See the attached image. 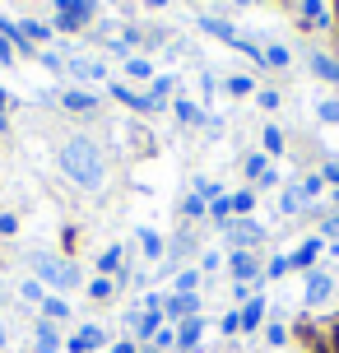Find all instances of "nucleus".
Listing matches in <instances>:
<instances>
[{
    "label": "nucleus",
    "instance_id": "nucleus-1",
    "mask_svg": "<svg viewBox=\"0 0 339 353\" xmlns=\"http://www.w3.org/2000/svg\"><path fill=\"white\" fill-rule=\"evenodd\" d=\"M61 168H65V176H70L74 186H84V191H98V186H103V154H98L89 140H79V135L61 144Z\"/></svg>",
    "mask_w": 339,
    "mask_h": 353
},
{
    "label": "nucleus",
    "instance_id": "nucleus-2",
    "mask_svg": "<svg viewBox=\"0 0 339 353\" xmlns=\"http://www.w3.org/2000/svg\"><path fill=\"white\" fill-rule=\"evenodd\" d=\"M93 19V0H56V28L61 33H79Z\"/></svg>",
    "mask_w": 339,
    "mask_h": 353
},
{
    "label": "nucleus",
    "instance_id": "nucleus-3",
    "mask_svg": "<svg viewBox=\"0 0 339 353\" xmlns=\"http://www.w3.org/2000/svg\"><path fill=\"white\" fill-rule=\"evenodd\" d=\"M228 247L232 251H251V247H260L265 242V228L256 223V219H228Z\"/></svg>",
    "mask_w": 339,
    "mask_h": 353
},
{
    "label": "nucleus",
    "instance_id": "nucleus-4",
    "mask_svg": "<svg viewBox=\"0 0 339 353\" xmlns=\"http://www.w3.org/2000/svg\"><path fill=\"white\" fill-rule=\"evenodd\" d=\"M37 279L52 283V288H74V283H79V265H70V261H37Z\"/></svg>",
    "mask_w": 339,
    "mask_h": 353
},
{
    "label": "nucleus",
    "instance_id": "nucleus-5",
    "mask_svg": "<svg viewBox=\"0 0 339 353\" xmlns=\"http://www.w3.org/2000/svg\"><path fill=\"white\" fill-rule=\"evenodd\" d=\"M163 316H177V321L200 316V298L196 293H172V298H163Z\"/></svg>",
    "mask_w": 339,
    "mask_h": 353
},
{
    "label": "nucleus",
    "instance_id": "nucleus-6",
    "mask_svg": "<svg viewBox=\"0 0 339 353\" xmlns=\"http://www.w3.org/2000/svg\"><path fill=\"white\" fill-rule=\"evenodd\" d=\"M228 274H232V283H247V279L260 274V261H256L251 251H232L228 256Z\"/></svg>",
    "mask_w": 339,
    "mask_h": 353
},
{
    "label": "nucleus",
    "instance_id": "nucleus-7",
    "mask_svg": "<svg viewBox=\"0 0 339 353\" xmlns=\"http://www.w3.org/2000/svg\"><path fill=\"white\" fill-rule=\"evenodd\" d=\"M330 293H335L330 274H321V270H316V274H307V288H302V302H307V307H321Z\"/></svg>",
    "mask_w": 339,
    "mask_h": 353
},
{
    "label": "nucleus",
    "instance_id": "nucleus-8",
    "mask_svg": "<svg viewBox=\"0 0 339 353\" xmlns=\"http://www.w3.org/2000/svg\"><path fill=\"white\" fill-rule=\"evenodd\" d=\"M302 23L307 28H330V0H302Z\"/></svg>",
    "mask_w": 339,
    "mask_h": 353
},
{
    "label": "nucleus",
    "instance_id": "nucleus-9",
    "mask_svg": "<svg viewBox=\"0 0 339 353\" xmlns=\"http://www.w3.org/2000/svg\"><path fill=\"white\" fill-rule=\"evenodd\" d=\"M103 330H98V325H79V335L70 339V353H93V349H103Z\"/></svg>",
    "mask_w": 339,
    "mask_h": 353
},
{
    "label": "nucleus",
    "instance_id": "nucleus-10",
    "mask_svg": "<svg viewBox=\"0 0 339 353\" xmlns=\"http://www.w3.org/2000/svg\"><path fill=\"white\" fill-rule=\"evenodd\" d=\"M112 98L125 107H135V112H154V103H149V93H135V88H125V84H112Z\"/></svg>",
    "mask_w": 339,
    "mask_h": 353
},
{
    "label": "nucleus",
    "instance_id": "nucleus-11",
    "mask_svg": "<svg viewBox=\"0 0 339 353\" xmlns=\"http://www.w3.org/2000/svg\"><path fill=\"white\" fill-rule=\"evenodd\" d=\"M200 335H205V321H200V316L181 321V330H177V349H186V353H191V349L200 344Z\"/></svg>",
    "mask_w": 339,
    "mask_h": 353
},
{
    "label": "nucleus",
    "instance_id": "nucleus-12",
    "mask_svg": "<svg viewBox=\"0 0 339 353\" xmlns=\"http://www.w3.org/2000/svg\"><path fill=\"white\" fill-rule=\"evenodd\" d=\"M61 103L70 107V112H98V98L84 93V88H65V93H61Z\"/></svg>",
    "mask_w": 339,
    "mask_h": 353
},
{
    "label": "nucleus",
    "instance_id": "nucleus-13",
    "mask_svg": "<svg viewBox=\"0 0 339 353\" xmlns=\"http://www.w3.org/2000/svg\"><path fill=\"white\" fill-rule=\"evenodd\" d=\"M265 321V298H247V307H242V330H256Z\"/></svg>",
    "mask_w": 339,
    "mask_h": 353
},
{
    "label": "nucleus",
    "instance_id": "nucleus-14",
    "mask_svg": "<svg viewBox=\"0 0 339 353\" xmlns=\"http://www.w3.org/2000/svg\"><path fill=\"white\" fill-rule=\"evenodd\" d=\"M311 70L321 74V79H330V84H339V61H335V56L316 52V56H311Z\"/></svg>",
    "mask_w": 339,
    "mask_h": 353
},
{
    "label": "nucleus",
    "instance_id": "nucleus-15",
    "mask_svg": "<svg viewBox=\"0 0 339 353\" xmlns=\"http://www.w3.org/2000/svg\"><path fill=\"white\" fill-rule=\"evenodd\" d=\"M19 33H23V42H52V23L23 19V23H19Z\"/></svg>",
    "mask_w": 339,
    "mask_h": 353
},
{
    "label": "nucleus",
    "instance_id": "nucleus-16",
    "mask_svg": "<svg viewBox=\"0 0 339 353\" xmlns=\"http://www.w3.org/2000/svg\"><path fill=\"white\" fill-rule=\"evenodd\" d=\"M316 256H321V242H302V247L288 256V265H298V270H307V265H316Z\"/></svg>",
    "mask_w": 339,
    "mask_h": 353
},
{
    "label": "nucleus",
    "instance_id": "nucleus-17",
    "mask_svg": "<svg viewBox=\"0 0 339 353\" xmlns=\"http://www.w3.org/2000/svg\"><path fill=\"white\" fill-rule=\"evenodd\" d=\"M200 28H205V33H214V37H223L228 47H237V42H242V37H237L228 23H223V19H200Z\"/></svg>",
    "mask_w": 339,
    "mask_h": 353
},
{
    "label": "nucleus",
    "instance_id": "nucleus-18",
    "mask_svg": "<svg viewBox=\"0 0 339 353\" xmlns=\"http://www.w3.org/2000/svg\"><path fill=\"white\" fill-rule=\"evenodd\" d=\"M56 349H61V335L52 330V321H42L37 325V353H56Z\"/></svg>",
    "mask_w": 339,
    "mask_h": 353
},
{
    "label": "nucleus",
    "instance_id": "nucleus-19",
    "mask_svg": "<svg viewBox=\"0 0 339 353\" xmlns=\"http://www.w3.org/2000/svg\"><path fill=\"white\" fill-rule=\"evenodd\" d=\"M98 270H103V279H107V274L125 279V274H121V247H107V251H103V261H98Z\"/></svg>",
    "mask_w": 339,
    "mask_h": 353
},
{
    "label": "nucleus",
    "instance_id": "nucleus-20",
    "mask_svg": "<svg viewBox=\"0 0 339 353\" xmlns=\"http://www.w3.org/2000/svg\"><path fill=\"white\" fill-rule=\"evenodd\" d=\"M70 74H74V79H103V65H98V61H79V56H74V61H70Z\"/></svg>",
    "mask_w": 339,
    "mask_h": 353
},
{
    "label": "nucleus",
    "instance_id": "nucleus-21",
    "mask_svg": "<svg viewBox=\"0 0 339 353\" xmlns=\"http://www.w3.org/2000/svg\"><path fill=\"white\" fill-rule=\"evenodd\" d=\"M177 121H186V125H200L205 121V112H200L191 98H177Z\"/></svg>",
    "mask_w": 339,
    "mask_h": 353
},
{
    "label": "nucleus",
    "instance_id": "nucleus-22",
    "mask_svg": "<svg viewBox=\"0 0 339 353\" xmlns=\"http://www.w3.org/2000/svg\"><path fill=\"white\" fill-rule=\"evenodd\" d=\"M167 93H172V79H154V88H149V103H154V112L167 103Z\"/></svg>",
    "mask_w": 339,
    "mask_h": 353
},
{
    "label": "nucleus",
    "instance_id": "nucleus-23",
    "mask_svg": "<svg viewBox=\"0 0 339 353\" xmlns=\"http://www.w3.org/2000/svg\"><path fill=\"white\" fill-rule=\"evenodd\" d=\"M265 154H284V130L279 125H265Z\"/></svg>",
    "mask_w": 339,
    "mask_h": 353
},
{
    "label": "nucleus",
    "instance_id": "nucleus-24",
    "mask_svg": "<svg viewBox=\"0 0 339 353\" xmlns=\"http://www.w3.org/2000/svg\"><path fill=\"white\" fill-rule=\"evenodd\" d=\"M209 214H214L218 223H228V219H232V200H228V195H218V200H209Z\"/></svg>",
    "mask_w": 339,
    "mask_h": 353
},
{
    "label": "nucleus",
    "instance_id": "nucleus-25",
    "mask_svg": "<svg viewBox=\"0 0 339 353\" xmlns=\"http://www.w3.org/2000/svg\"><path fill=\"white\" fill-rule=\"evenodd\" d=\"M200 288V270H181L177 274V293H196Z\"/></svg>",
    "mask_w": 339,
    "mask_h": 353
},
{
    "label": "nucleus",
    "instance_id": "nucleus-26",
    "mask_svg": "<svg viewBox=\"0 0 339 353\" xmlns=\"http://www.w3.org/2000/svg\"><path fill=\"white\" fill-rule=\"evenodd\" d=\"M42 312H47V321H61L65 312H70V307H65L61 298H42Z\"/></svg>",
    "mask_w": 339,
    "mask_h": 353
},
{
    "label": "nucleus",
    "instance_id": "nucleus-27",
    "mask_svg": "<svg viewBox=\"0 0 339 353\" xmlns=\"http://www.w3.org/2000/svg\"><path fill=\"white\" fill-rule=\"evenodd\" d=\"M279 205H284V214H298V210L307 205V200H302V191L293 186V191H284V200H279Z\"/></svg>",
    "mask_w": 339,
    "mask_h": 353
},
{
    "label": "nucleus",
    "instance_id": "nucleus-28",
    "mask_svg": "<svg viewBox=\"0 0 339 353\" xmlns=\"http://www.w3.org/2000/svg\"><path fill=\"white\" fill-rule=\"evenodd\" d=\"M265 172H269L265 154H251V159H247V176H260V181H265Z\"/></svg>",
    "mask_w": 339,
    "mask_h": 353
},
{
    "label": "nucleus",
    "instance_id": "nucleus-29",
    "mask_svg": "<svg viewBox=\"0 0 339 353\" xmlns=\"http://www.w3.org/2000/svg\"><path fill=\"white\" fill-rule=\"evenodd\" d=\"M125 70L135 74V79H149V74H154V65H149V61H140V56H130V61H125Z\"/></svg>",
    "mask_w": 339,
    "mask_h": 353
},
{
    "label": "nucleus",
    "instance_id": "nucleus-30",
    "mask_svg": "<svg viewBox=\"0 0 339 353\" xmlns=\"http://www.w3.org/2000/svg\"><path fill=\"white\" fill-rule=\"evenodd\" d=\"M293 265H288V256H274V261L265 265V279H279V274H288Z\"/></svg>",
    "mask_w": 339,
    "mask_h": 353
},
{
    "label": "nucleus",
    "instance_id": "nucleus-31",
    "mask_svg": "<svg viewBox=\"0 0 339 353\" xmlns=\"http://www.w3.org/2000/svg\"><path fill=\"white\" fill-rule=\"evenodd\" d=\"M228 93L247 98V93H251V79H247V74H228Z\"/></svg>",
    "mask_w": 339,
    "mask_h": 353
},
{
    "label": "nucleus",
    "instance_id": "nucleus-32",
    "mask_svg": "<svg viewBox=\"0 0 339 353\" xmlns=\"http://www.w3.org/2000/svg\"><path fill=\"white\" fill-rule=\"evenodd\" d=\"M89 298L107 302V298H112V279H93V283H89Z\"/></svg>",
    "mask_w": 339,
    "mask_h": 353
},
{
    "label": "nucleus",
    "instance_id": "nucleus-33",
    "mask_svg": "<svg viewBox=\"0 0 339 353\" xmlns=\"http://www.w3.org/2000/svg\"><path fill=\"white\" fill-rule=\"evenodd\" d=\"M251 205H256V195H251V191H237V195H232V210L242 214V219H247V210H251Z\"/></svg>",
    "mask_w": 339,
    "mask_h": 353
},
{
    "label": "nucleus",
    "instance_id": "nucleus-34",
    "mask_svg": "<svg viewBox=\"0 0 339 353\" xmlns=\"http://www.w3.org/2000/svg\"><path fill=\"white\" fill-rule=\"evenodd\" d=\"M205 210H209V200H205V195H196V191L186 195V214H191V219H196V214H205Z\"/></svg>",
    "mask_w": 339,
    "mask_h": 353
},
{
    "label": "nucleus",
    "instance_id": "nucleus-35",
    "mask_svg": "<svg viewBox=\"0 0 339 353\" xmlns=\"http://www.w3.org/2000/svg\"><path fill=\"white\" fill-rule=\"evenodd\" d=\"M140 247H144V256L154 261V256H158V251H163V242H158V237H154V232H140Z\"/></svg>",
    "mask_w": 339,
    "mask_h": 353
},
{
    "label": "nucleus",
    "instance_id": "nucleus-36",
    "mask_svg": "<svg viewBox=\"0 0 339 353\" xmlns=\"http://www.w3.org/2000/svg\"><path fill=\"white\" fill-rule=\"evenodd\" d=\"M321 186H325V176H307L298 191H302V200H311V195H321Z\"/></svg>",
    "mask_w": 339,
    "mask_h": 353
},
{
    "label": "nucleus",
    "instance_id": "nucleus-37",
    "mask_svg": "<svg viewBox=\"0 0 339 353\" xmlns=\"http://www.w3.org/2000/svg\"><path fill=\"white\" fill-rule=\"evenodd\" d=\"M265 339H269V344H274V349H279V344H288V330H284V325H279V321H274V325H269V330H265Z\"/></svg>",
    "mask_w": 339,
    "mask_h": 353
},
{
    "label": "nucleus",
    "instance_id": "nucleus-38",
    "mask_svg": "<svg viewBox=\"0 0 339 353\" xmlns=\"http://www.w3.org/2000/svg\"><path fill=\"white\" fill-rule=\"evenodd\" d=\"M265 61L269 65H288V47H265Z\"/></svg>",
    "mask_w": 339,
    "mask_h": 353
},
{
    "label": "nucleus",
    "instance_id": "nucleus-39",
    "mask_svg": "<svg viewBox=\"0 0 339 353\" xmlns=\"http://www.w3.org/2000/svg\"><path fill=\"white\" fill-rule=\"evenodd\" d=\"M316 112H321V121L339 125V103H321V107H316Z\"/></svg>",
    "mask_w": 339,
    "mask_h": 353
},
{
    "label": "nucleus",
    "instance_id": "nucleus-40",
    "mask_svg": "<svg viewBox=\"0 0 339 353\" xmlns=\"http://www.w3.org/2000/svg\"><path fill=\"white\" fill-rule=\"evenodd\" d=\"M237 330H242V312H228L223 316V335H237Z\"/></svg>",
    "mask_w": 339,
    "mask_h": 353
},
{
    "label": "nucleus",
    "instance_id": "nucleus-41",
    "mask_svg": "<svg viewBox=\"0 0 339 353\" xmlns=\"http://www.w3.org/2000/svg\"><path fill=\"white\" fill-rule=\"evenodd\" d=\"M0 232H5V237H10V232H19V219H14V214H0Z\"/></svg>",
    "mask_w": 339,
    "mask_h": 353
},
{
    "label": "nucleus",
    "instance_id": "nucleus-42",
    "mask_svg": "<svg viewBox=\"0 0 339 353\" xmlns=\"http://www.w3.org/2000/svg\"><path fill=\"white\" fill-rule=\"evenodd\" d=\"M321 232H325V237H339V214H330V219H325Z\"/></svg>",
    "mask_w": 339,
    "mask_h": 353
},
{
    "label": "nucleus",
    "instance_id": "nucleus-43",
    "mask_svg": "<svg viewBox=\"0 0 339 353\" xmlns=\"http://www.w3.org/2000/svg\"><path fill=\"white\" fill-rule=\"evenodd\" d=\"M23 298H28V302H42V283H23Z\"/></svg>",
    "mask_w": 339,
    "mask_h": 353
},
{
    "label": "nucleus",
    "instance_id": "nucleus-44",
    "mask_svg": "<svg viewBox=\"0 0 339 353\" xmlns=\"http://www.w3.org/2000/svg\"><path fill=\"white\" fill-rule=\"evenodd\" d=\"M154 344H158V349H167V344H177V335H172V330H158V335H154Z\"/></svg>",
    "mask_w": 339,
    "mask_h": 353
},
{
    "label": "nucleus",
    "instance_id": "nucleus-45",
    "mask_svg": "<svg viewBox=\"0 0 339 353\" xmlns=\"http://www.w3.org/2000/svg\"><path fill=\"white\" fill-rule=\"evenodd\" d=\"M321 176H325V181H335V186H339V159H335V163H325V172H321Z\"/></svg>",
    "mask_w": 339,
    "mask_h": 353
},
{
    "label": "nucleus",
    "instance_id": "nucleus-46",
    "mask_svg": "<svg viewBox=\"0 0 339 353\" xmlns=\"http://www.w3.org/2000/svg\"><path fill=\"white\" fill-rule=\"evenodd\" d=\"M0 61H5V65H10V61H14V47H10V42H5V37H0Z\"/></svg>",
    "mask_w": 339,
    "mask_h": 353
},
{
    "label": "nucleus",
    "instance_id": "nucleus-47",
    "mask_svg": "<svg viewBox=\"0 0 339 353\" xmlns=\"http://www.w3.org/2000/svg\"><path fill=\"white\" fill-rule=\"evenodd\" d=\"M112 353H135V344H130V339H121V344H112Z\"/></svg>",
    "mask_w": 339,
    "mask_h": 353
},
{
    "label": "nucleus",
    "instance_id": "nucleus-48",
    "mask_svg": "<svg viewBox=\"0 0 339 353\" xmlns=\"http://www.w3.org/2000/svg\"><path fill=\"white\" fill-rule=\"evenodd\" d=\"M330 349H335V353H339V325H335V335H330Z\"/></svg>",
    "mask_w": 339,
    "mask_h": 353
},
{
    "label": "nucleus",
    "instance_id": "nucleus-49",
    "mask_svg": "<svg viewBox=\"0 0 339 353\" xmlns=\"http://www.w3.org/2000/svg\"><path fill=\"white\" fill-rule=\"evenodd\" d=\"M144 5H154V10H158V5H167V0H144Z\"/></svg>",
    "mask_w": 339,
    "mask_h": 353
},
{
    "label": "nucleus",
    "instance_id": "nucleus-50",
    "mask_svg": "<svg viewBox=\"0 0 339 353\" xmlns=\"http://www.w3.org/2000/svg\"><path fill=\"white\" fill-rule=\"evenodd\" d=\"M0 112H5V88H0Z\"/></svg>",
    "mask_w": 339,
    "mask_h": 353
},
{
    "label": "nucleus",
    "instance_id": "nucleus-51",
    "mask_svg": "<svg viewBox=\"0 0 339 353\" xmlns=\"http://www.w3.org/2000/svg\"><path fill=\"white\" fill-rule=\"evenodd\" d=\"M0 349H5V325H0Z\"/></svg>",
    "mask_w": 339,
    "mask_h": 353
},
{
    "label": "nucleus",
    "instance_id": "nucleus-52",
    "mask_svg": "<svg viewBox=\"0 0 339 353\" xmlns=\"http://www.w3.org/2000/svg\"><path fill=\"white\" fill-rule=\"evenodd\" d=\"M335 214H339V191H335Z\"/></svg>",
    "mask_w": 339,
    "mask_h": 353
},
{
    "label": "nucleus",
    "instance_id": "nucleus-53",
    "mask_svg": "<svg viewBox=\"0 0 339 353\" xmlns=\"http://www.w3.org/2000/svg\"><path fill=\"white\" fill-rule=\"evenodd\" d=\"M0 130H5V112H0Z\"/></svg>",
    "mask_w": 339,
    "mask_h": 353
},
{
    "label": "nucleus",
    "instance_id": "nucleus-54",
    "mask_svg": "<svg viewBox=\"0 0 339 353\" xmlns=\"http://www.w3.org/2000/svg\"><path fill=\"white\" fill-rule=\"evenodd\" d=\"M330 5H335V10H339V0H330Z\"/></svg>",
    "mask_w": 339,
    "mask_h": 353
},
{
    "label": "nucleus",
    "instance_id": "nucleus-55",
    "mask_svg": "<svg viewBox=\"0 0 339 353\" xmlns=\"http://www.w3.org/2000/svg\"><path fill=\"white\" fill-rule=\"evenodd\" d=\"M144 353H154V349H144Z\"/></svg>",
    "mask_w": 339,
    "mask_h": 353
}]
</instances>
